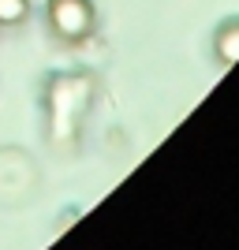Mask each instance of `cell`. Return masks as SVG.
I'll use <instances>...</instances> for the list:
<instances>
[{
	"label": "cell",
	"instance_id": "obj_1",
	"mask_svg": "<svg viewBox=\"0 0 239 250\" xmlns=\"http://www.w3.org/2000/svg\"><path fill=\"white\" fill-rule=\"evenodd\" d=\"M52 26L67 38H79L90 26V4L86 0H52Z\"/></svg>",
	"mask_w": 239,
	"mask_h": 250
},
{
	"label": "cell",
	"instance_id": "obj_2",
	"mask_svg": "<svg viewBox=\"0 0 239 250\" xmlns=\"http://www.w3.org/2000/svg\"><path fill=\"white\" fill-rule=\"evenodd\" d=\"M22 11H26V0H0V22L22 19Z\"/></svg>",
	"mask_w": 239,
	"mask_h": 250
},
{
	"label": "cell",
	"instance_id": "obj_3",
	"mask_svg": "<svg viewBox=\"0 0 239 250\" xmlns=\"http://www.w3.org/2000/svg\"><path fill=\"white\" fill-rule=\"evenodd\" d=\"M224 42H228V45H220V56H224V60H236V56H239V34L236 30L224 34Z\"/></svg>",
	"mask_w": 239,
	"mask_h": 250
}]
</instances>
